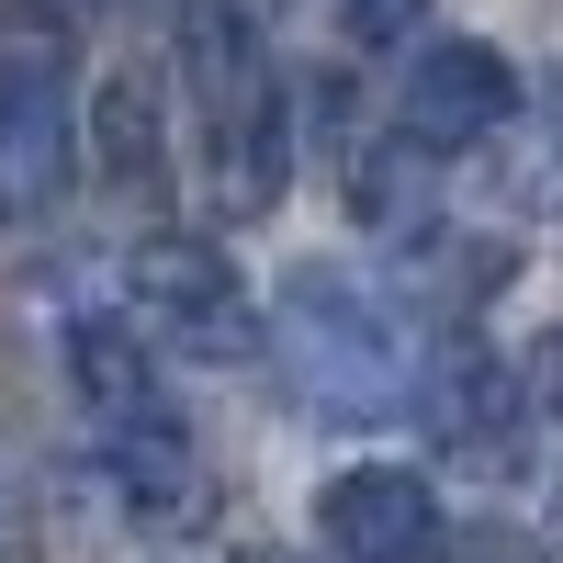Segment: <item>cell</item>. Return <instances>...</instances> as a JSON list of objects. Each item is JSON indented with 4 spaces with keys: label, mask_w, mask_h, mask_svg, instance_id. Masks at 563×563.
<instances>
[{
    "label": "cell",
    "mask_w": 563,
    "mask_h": 563,
    "mask_svg": "<svg viewBox=\"0 0 563 563\" xmlns=\"http://www.w3.org/2000/svg\"><path fill=\"white\" fill-rule=\"evenodd\" d=\"M271 339H282V372H294L305 417H395V406H417L406 316L372 294L361 271H339V260H305L282 282Z\"/></svg>",
    "instance_id": "6da1fadb"
},
{
    "label": "cell",
    "mask_w": 563,
    "mask_h": 563,
    "mask_svg": "<svg viewBox=\"0 0 563 563\" xmlns=\"http://www.w3.org/2000/svg\"><path fill=\"white\" fill-rule=\"evenodd\" d=\"M192 102H203V192H214V214L225 225L271 214L282 180H294V113H282V79H271L249 23L192 34Z\"/></svg>",
    "instance_id": "7a4b0ae2"
},
{
    "label": "cell",
    "mask_w": 563,
    "mask_h": 563,
    "mask_svg": "<svg viewBox=\"0 0 563 563\" xmlns=\"http://www.w3.org/2000/svg\"><path fill=\"white\" fill-rule=\"evenodd\" d=\"M124 327L169 361H249L260 350V305L225 249L203 238H147L124 260Z\"/></svg>",
    "instance_id": "3957f363"
},
{
    "label": "cell",
    "mask_w": 563,
    "mask_h": 563,
    "mask_svg": "<svg viewBox=\"0 0 563 563\" xmlns=\"http://www.w3.org/2000/svg\"><path fill=\"white\" fill-rule=\"evenodd\" d=\"M507 113H519V68H507L496 45L451 34V45H417L406 57V102H395L406 147L462 158V147H485V135H507Z\"/></svg>",
    "instance_id": "277c9868"
},
{
    "label": "cell",
    "mask_w": 563,
    "mask_h": 563,
    "mask_svg": "<svg viewBox=\"0 0 563 563\" xmlns=\"http://www.w3.org/2000/svg\"><path fill=\"white\" fill-rule=\"evenodd\" d=\"M68 68L57 45H12L0 57V214H45L68 192Z\"/></svg>",
    "instance_id": "5b68a950"
},
{
    "label": "cell",
    "mask_w": 563,
    "mask_h": 563,
    "mask_svg": "<svg viewBox=\"0 0 563 563\" xmlns=\"http://www.w3.org/2000/svg\"><path fill=\"white\" fill-rule=\"evenodd\" d=\"M519 384L530 372H507L485 339H440L417 361V429L451 462H507V440H519Z\"/></svg>",
    "instance_id": "8992f818"
},
{
    "label": "cell",
    "mask_w": 563,
    "mask_h": 563,
    "mask_svg": "<svg viewBox=\"0 0 563 563\" xmlns=\"http://www.w3.org/2000/svg\"><path fill=\"white\" fill-rule=\"evenodd\" d=\"M316 530L339 563H429L440 552V496L406 474V462H350L339 485L316 496Z\"/></svg>",
    "instance_id": "52a82bcc"
},
{
    "label": "cell",
    "mask_w": 563,
    "mask_h": 563,
    "mask_svg": "<svg viewBox=\"0 0 563 563\" xmlns=\"http://www.w3.org/2000/svg\"><path fill=\"white\" fill-rule=\"evenodd\" d=\"M68 384H79V406L102 417L113 440H135V429H169L158 361H147V339H135L124 316H68Z\"/></svg>",
    "instance_id": "ba28073f"
},
{
    "label": "cell",
    "mask_w": 563,
    "mask_h": 563,
    "mask_svg": "<svg viewBox=\"0 0 563 563\" xmlns=\"http://www.w3.org/2000/svg\"><path fill=\"white\" fill-rule=\"evenodd\" d=\"M113 485H124V519L135 530H203V451L180 440V417L113 440Z\"/></svg>",
    "instance_id": "9c48e42d"
},
{
    "label": "cell",
    "mask_w": 563,
    "mask_h": 563,
    "mask_svg": "<svg viewBox=\"0 0 563 563\" xmlns=\"http://www.w3.org/2000/svg\"><path fill=\"white\" fill-rule=\"evenodd\" d=\"M429 147H406V135L384 124V135H361L350 147V214L361 225H384V238H406V225H429Z\"/></svg>",
    "instance_id": "30bf717a"
},
{
    "label": "cell",
    "mask_w": 563,
    "mask_h": 563,
    "mask_svg": "<svg viewBox=\"0 0 563 563\" xmlns=\"http://www.w3.org/2000/svg\"><path fill=\"white\" fill-rule=\"evenodd\" d=\"M90 158H102L113 192H147L158 180V90L147 79H102V102H90Z\"/></svg>",
    "instance_id": "8fae6325"
},
{
    "label": "cell",
    "mask_w": 563,
    "mask_h": 563,
    "mask_svg": "<svg viewBox=\"0 0 563 563\" xmlns=\"http://www.w3.org/2000/svg\"><path fill=\"white\" fill-rule=\"evenodd\" d=\"M417 23H429V0H339V34L350 45H406Z\"/></svg>",
    "instance_id": "7c38bea8"
},
{
    "label": "cell",
    "mask_w": 563,
    "mask_h": 563,
    "mask_svg": "<svg viewBox=\"0 0 563 563\" xmlns=\"http://www.w3.org/2000/svg\"><path fill=\"white\" fill-rule=\"evenodd\" d=\"M530 395H541V406H552V417H563V327H552V339H541V350H530Z\"/></svg>",
    "instance_id": "4fadbf2b"
},
{
    "label": "cell",
    "mask_w": 563,
    "mask_h": 563,
    "mask_svg": "<svg viewBox=\"0 0 563 563\" xmlns=\"http://www.w3.org/2000/svg\"><path fill=\"white\" fill-rule=\"evenodd\" d=\"M238 563H294V552H238Z\"/></svg>",
    "instance_id": "5bb4252c"
}]
</instances>
